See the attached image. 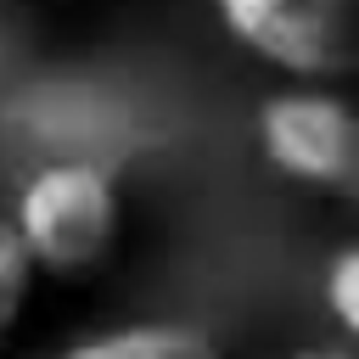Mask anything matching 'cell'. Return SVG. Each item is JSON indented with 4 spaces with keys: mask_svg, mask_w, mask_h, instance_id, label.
I'll return each instance as SVG.
<instances>
[{
    "mask_svg": "<svg viewBox=\"0 0 359 359\" xmlns=\"http://www.w3.org/2000/svg\"><path fill=\"white\" fill-rule=\"evenodd\" d=\"M297 359H359V353H297Z\"/></svg>",
    "mask_w": 359,
    "mask_h": 359,
    "instance_id": "52a82bcc",
    "label": "cell"
},
{
    "mask_svg": "<svg viewBox=\"0 0 359 359\" xmlns=\"http://www.w3.org/2000/svg\"><path fill=\"white\" fill-rule=\"evenodd\" d=\"M269 168L314 191H359V112L325 84H292L258 107Z\"/></svg>",
    "mask_w": 359,
    "mask_h": 359,
    "instance_id": "3957f363",
    "label": "cell"
},
{
    "mask_svg": "<svg viewBox=\"0 0 359 359\" xmlns=\"http://www.w3.org/2000/svg\"><path fill=\"white\" fill-rule=\"evenodd\" d=\"M325 309H331V320L359 342V241H348V247L325 264Z\"/></svg>",
    "mask_w": 359,
    "mask_h": 359,
    "instance_id": "8992f818",
    "label": "cell"
},
{
    "mask_svg": "<svg viewBox=\"0 0 359 359\" xmlns=\"http://www.w3.org/2000/svg\"><path fill=\"white\" fill-rule=\"evenodd\" d=\"M56 359H219V348L196 325H118L62 348Z\"/></svg>",
    "mask_w": 359,
    "mask_h": 359,
    "instance_id": "277c9868",
    "label": "cell"
},
{
    "mask_svg": "<svg viewBox=\"0 0 359 359\" xmlns=\"http://www.w3.org/2000/svg\"><path fill=\"white\" fill-rule=\"evenodd\" d=\"M224 34L297 84L359 73V0H213Z\"/></svg>",
    "mask_w": 359,
    "mask_h": 359,
    "instance_id": "7a4b0ae2",
    "label": "cell"
},
{
    "mask_svg": "<svg viewBox=\"0 0 359 359\" xmlns=\"http://www.w3.org/2000/svg\"><path fill=\"white\" fill-rule=\"evenodd\" d=\"M34 275H39V264L28 258V247H22V236H17V224H11V219H0V342L11 337V325H17V320H22V309H28Z\"/></svg>",
    "mask_w": 359,
    "mask_h": 359,
    "instance_id": "5b68a950",
    "label": "cell"
},
{
    "mask_svg": "<svg viewBox=\"0 0 359 359\" xmlns=\"http://www.w3.org/2000/svg\"><path fill=\"white\" fill-rule=\"evenodd\" d=\"M11 224L45 275L95 269L123 230V196H118L112 163H95V157L39 163L17 191Z\"/></svg>",
    "mask_w": 359,
    "mask_h": 359,
    "instance_id": "6da1fadb",
    "label": "cell"
},
{
    "mask_svg": "<svg viewBox=\"0 0 359 359\" xmlns=\"http://www.w3.org/2000/svg\"><path fill=\"white\" fill-rule=\"evenodd\" d=\"M0 56H6V45H0Z\"/></svg>",
    "mask_w": 359,
    "mask_h": 359,
    "instance_id": "ba28073f",
    "label": "cell"
}]
</instances>
